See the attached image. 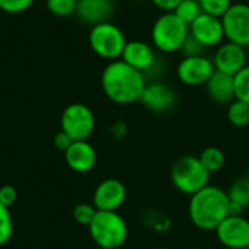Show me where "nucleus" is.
<instances>
[{
  "mask_svg": "<svg viewBox=\"0 0 249 249\" xmlns=\"http://www.w3.org/2000/svg\"><path fill=\"white\" fill-rule=\"evenodd\" d=\"M35 0H0V10L9 15H18L26 12Z\"/></svg>",
  "mask_w": 249,
  "mask_h": 249,
  "instance_id": "nucleus-28",
  "label": "nucleus"
},
{
  "mask_svg": "<svg viewBox=\"0 0 249 249\" xmlns=\"http://www.w3.org/2000/svg\"><path fill=\"white\" fill-rule=\"evenodd\" d=\"M214 232L219 242L226 248H249V220L244 216H228Z\"/></svg>",
  "mask_w": 249,
  "mask_h": 249,
  "instance_id": "nucleus-10",
  "label": "nucleus"
},
{
  "mask_svg": "<svg viewBox=\"0 0 249 249\" xmlns=\"http://www.w3.org/2000/svg\"><path fill=\"white\" fill-rule=\"evenodd\" d=\"M235 99L249 105V64L233 76Z\"/></svg>",
  "mask_w": 249,
  "mask_h": 249,
  "instance_id": "nucleus-24",
  "label": "nucleus"
},
{
  "mask_svg": "<svg viewBox=\"0 0 249 249\" xmlns=\"http://www.w3.org/2000/svg\"><path fill=\"white\" fill-rule=\"evenodd\" d=\"M64 159L71 171L77 174H86L95 168L98 155L95 147L88 140H80L70 144V147L64 152Z\"/></svg>",
  "mask_w": 249,
  "mask_h": 249,
  "instance_id": "nucleus-16",
  "label": "nucleus"
},
{
  "mask_svg": "<svg viewBox=\"0 0 249 249\" xmlns=\"http://www.w3.org/2000/svg\"><path fill=\"white\" fill-rule=\"evenodd\" d=\"M171 181L179 193L191 197L209 185L210 174L203 166L198 156L185 155L172 163Z\"/></svg>",
  "mask_w": 249,
  "mask_h": 249,
  "instance_id": "nucleus-5",
  "label": "nucleus"
},
{
  "mask_svg": "<svg viewBox=\"0 0 249 249\" xmlns=\"http://www.w3.org/2000/svg\"><path fill=\"white\" fill-rule=\"evenodd\" d=\"M121 60L130 64L131 67L140 70L142 73H144L146 77H147V73L153 71L159 66L158 51L155 50L152 44L143 39L127 41Z\"/></svg>",
  "mask_w": 249,
  "mask_h": 249,
  "instance_id": "nucleus-11",
  "label": "nucleus"
},
{
  "mask_svg": "<svg viewBox=\"0 0 249 249\" xmlns=\"http://www.w3.org/2000/svg\"><path fill=\"white\" fill-rule=\"evenodd\" d=\"M112 10H114L112 0H77L76 16L82 22L93 26L96 23L108 20Z\"/></svg>",
  "mask_w": 249,
  "mask_h": 249,
  "instance_id": "nucleus-17",
  "label": "nucleus"
},
{
  "mask_svg": "<svg viewBox=\"0 0 249 249\" xmlns=\"http://www.w3.org/2000/svg\"><path fill=\"white\" fill-rule=\"evenodd\" d=\"M155 249H168V248H155Z\"/></svg>",
  "mask_w": 249,
  "mask_h": 249,
  "instance_id": "nucleus-34",
  "label": "nucleus"
},
{
  "mask_svg": "<svg viewBox=\"0 0 249 249\" xmlns=\"http://www.w3.org/2000/svg\"><path fill=\"white\" fill-rule=\"evenodd\" d=\"M88 42L93 54L107 61H114L121 58L127 44V38L124 31L118 25L105 20L90 26Z\"/></svg>",
  "mask_w": 249,
  "mask_h": 249,
  "instance_id": "nucleus-6",
  "label": "nucleus"
},
{
  "mask_svg": "<svg viewBox=\"0 0 249 249\" xmlns=\"http://www.w3.org/2000/svg\"><path fill=\"white\" fill-rule=\"evenodd\" d=\"M203 13L216 16V18H223V15L229 10V7L233 4L232 0H198Z\"/></svg>",
  "mask_w": 249,
  "mask_h": 249,
  "instance_id": "nucleus-25",
  "label": "nucleus"
},
{
  "mask_svg": "<svg viewBox=\"0 0 249 249\" xmlns=\"http://www.w3.org/2000/svg\"><path fill=\"white\" fill-rule=\"evenodd\" d=\"M214 71L213 60L204 54L182 57L177 64V77L185 86H206Z\"/></svg>",
  "mask_w": 249,
  "mask_h": 249,
  "instance_id": "nucleus-9",
  "label": "nucleus"
},
{
  "mask_svg": "<svg viewBox=\"0 0 249 249\" xmlns=\"http://www.w3.org/2000/svg\"><path fill=\"white\" fill-rule=\"evenodd\" d=\"M228 197L231 203H235L245 210L249 209V179L239 178L232 182V185L228 190Z\"/></svg>",
  "mask_w": 249,
  "mask_h": 249,
  "instance_id": "nucleus-21",
  "label": "nucleus"
},
{
  "mask_svg": "<svg viewBox=\"0 0 249 249\" xmlns=\"http://www.w3.org/2000/svg\"><path fill=\"white\" fill-rule=\"evenodd\" d=\"M190 34L204 48H217L226 39L222 18H216L207 13H201L190 25Z\"/></svg>",
  "mask_w": 249,
  "mask_h": 249,
  "instance_id": "nucleus-12",
  "label": "nucleus"
},
{
  "mask_svg": "<svg viewBox=\"0 0 249 249\" xmlns=\"http://www.w3.org/2000/svg\"><path fill=\"white\" fill-rule=\"evenodd\" d=\"M204 50L206 48L191 34H188V36L184 41L179 53L182 54V57H196V55H203L204 54Z\"/></svg>",
  "mask_w": 249,
  "mask_h": 249,
  "instance_id": "nucleus-29",
  "label": "nucleus"
},
{
  "mask_svg": "<svg viewBox=\"0 0 249 249\" xmlns=\"http://www.w3.org/2000/svg\"><path fill=\"white\" fill-rule=\"evenodd\" d=\"M213 64L214 69L217 71L235 76L236 73H239L245 66H248V54H247V48L225 41L222 42L213 55Z\"/></svg>",
  "mask_w": 249,
  "mask_h": 249,
  "instance_id": "nucleus-14",
  "label": "nucleus"
},
{
  "mask_svg": "<svg viewBox=\"0 0 249 249\" xmlns=\"http://www.w3.org/2000/svg\"><path fill=\"white\" fill-rule=\"evenodd\" d=\"M140 102L152 112L162 114L174 108L177 104L175 89L160 80H155L146 85Z\"/></svg>",
  "mask_w": 249,
  "mask_h": 249,
  "instance_id": "nucleus-15",
  "label": "nucleus"
},
{
  "mask_svg": "<svg viewBox=\"0 0 249 249\" xmlns=\"http://www.w3.org/2000/svg\"><path fill=\"white\" fill-rule=\"evenodd\" d=\"M198 159L203 163V166L209 171L210 175L214 174V172H219L225 166V163H226V156H225L223 150L216 147V146L206 147L200 153Z\"/></svg>",
  "mask_w": 249,
  "mask_h": 249,
  "instance_id": "nucleus-19",
  "label": "nucleus"
},
{
  "mask_svg": "<svg viewBox=\"0 0 249 249\" xmlns=\"http://www.w3.org/2000/svg\"><path fill=\"white\" fill-rule=\"evenodd\" d=\"M96 207L89 203H80L73 209V219L76 223L82 226H89L96 216Z\"/></svg>",
  "mask_w": 249,
  "mask_h": 249,
  "instance_id": "nucleus-27",
  "label": "nucleus"
},
{
  "mask_svg": "<svg viewBox=\"0 0 249 249\" xmlns=\"http://www.w3.org/2000/svg\"><path fill=\"white\" fill-rule=\"evenodd\" d=\"M18 200V191L12 185H3L0 187V203L6 207H12Z\"/></svg>",
  "mask_w": 249,
  "mask_h": 249,
  "instance_id": "nucleus-30",
  "label": "nucleus"
},
{
  "mask_svg": "<svg viewBox=\"0 0 249 249\" xmlns=\"http://www.w3.org/2000/svg\"><path fill=\"white\" fill-rule=\"evenodd\" d=\"M92 241L101 249L121 248L128 238V226L118 212H96L88 226Z\"/></svg>",
  "mask_w": 249,
  "mask_h": 249,
  "instance_id": "nucleus-4",
  "label": "nucleus"
},
{
  "mask_svg": "<svg viewBox=\"0 0 249 249\" xmlns=\"http://www.w3.org/2000/svg\"><path fill=\"white\" fill-rule=\"evenodd\" d=\"M225 38L244 48L249 47V3H233L222 18Z\"/></svg>",
  "mask_w": 249,
  "mask_h": 249,
  "instance_id": "nucleus-8",
  "label": "nucleus"
},
{
  "mask_svg": "<svg viewBox=\"0 0 249 249\" xmlns=\"http://www.w3.org/2000/svg\"><path fill=\"white\" fill-rule=\"evenodd\" d=\"M228 191L216 185H207L190 198L188 216L191 223L204 232H214L229 216Z\"/></svg>",
  "mask_w": 249,
  "mask_h": 249,
  "instance_id": "nucleus-2",
  "label": "nucleus"
},
{
  "mask_svg": "<svg viewBox=\"0 0 249 249\" xmlns=\"http://www.w3.org/2000/svg\"><path fill=\"white\" fill-rule=\"evenodd\" d=\"M174 13L190 26L203 13V10L198 0H182L174 10Z\"/></svg>",
  "mask_w": 249,
  "mask_h": 249,
  "instance_id": "nucleus-22",
  "label": "nucleus"
},
{
  "mask_svg": "<svg viewBox=\"0 0 249 249\" xmlns=\"http://www.w3.org/2000/svg\"><path fill=\"white\" fill-rule=\"evenodd\" d=\"M73 143V140L64 133V131H58L55 136H54V139H53V144H54V147L57 149V150H61V152H66L69 147H70V144Z\"/></svg>",
  "mask_w": 249,
  "mask_h": 249,
  "instance_id": "nucleus-31",
  "label": "nucleus"
},
{
  "mask_svg": "<svg viewBox=\"0 0 249 249\" xmlns=\"http://www.w3.org/2000/svg\"><path fill=\"white\" fill-rule=\"evenodd\" d=\"M206 89L209 98L219 105H229L232 101H235L233 76L231 74L216 70L206 83Z\"/></svg>",
  "mask_w": 249,
  "mask_h": 249,
  "instance_id": "nucleus-18",
  "label": "nucleus"
},
{
  "mask_svg": "<svg viewBox=\"0 0 249 249\" xmlns=\"http://www.w3.org/2000/svg\"><path fill=\"white\" fill-rule=\"evenodd\" d=\"M247 178H248V179H249V168H248V174H247Z\"/></svg>",
  "mask_w": 249,
  "mask_h": 249,
  "instance_id": "nucleus-33",
  "label": "nucleus"
},
{
  "mask_svg": "<svg viewBox=\"0 0 249 249\" xmlns=\"http://www.w3.org/2000/svg\"><path fill=\"white\" fill-rule=\"evenodd\" d=\"M228 120L233 127L242 128L249 125V105L242 101H232L228 105Z\"/></svg>",
  "mask_w": 249,
  "mask_h": 249,
  "instance_id": "nucleus-20",
  "label": "nucleus"
},
{
  "mask_svg": "<svg viewBox=\"0 0 249 249\" xmlns=\"http://www.w3.org/2000/svg\"><path fill=\"white\" fill-rule=\"evenodd\" d=\"M13 235V219L9 207L0 203V247L7 244Z\"/></svg>",
  "mask_w": 249,
  "mask_h": 249,
  "instance_id": "nucleus-26",
  "label": "nucleus"
},
{
  "mask_svg": "<svg viewBox=\"0 0 249 249\" xmlns=\"http://www.w3.org/2000/svg\"><path fill=\"white\" fill-rule=\"evenodd\" d=\"M95 114L86 104L73 102L61 112V131H64L73 142L88 140L95 131Z\"/></svg>",
  "mask_w": 249,
  "mask_h": 249,
  "instance_id": "nucleus-7",
  "label": "nucleus"
},
{
  "mask_svg": "<svg viewBox=\"0 0 249 249\" xmlns=\"http://www.w3.org/2000/svg\"><path fill=\"white\" fill-rule=\"evenodd\" d=\"M147 85V77L140 70L125 61H108L101 74V88L105 96L117 105H131L140 102Z\"/></svg>",
  "mask_w": 249,
  "mask_h": 249,
  "instance_id": "nucleus-1",
  "label": "nucleus"
},
{
  "mask_svg": "<svg viewBox=\"0 0 249 249\" xmlns=\"http://www.w3.org/2000/svg\"><path fill=\"white\" fill-rule=\"evenodd\" d=\"M162 12H174L182 0H150Z\"/></svg>",
  "mask_w": 249,
  "mask_h": 249,
  "instance_id": "nucleus-32",
  "label": "nucleus"
},
{
  "mask_svg": "<svg viewBox=\"0 0 249 249\" xmlns=\"http://www.w3.org/2000/svg\"><path fill=\"white\" fill-rule=\"evenodd\" d=\"M127 198L125 185L115 178H107L93 191L92 204L99 212H117Z\"/></svg>",
  "mask_w": 249,
  "mask_h": 249,
  "instance_id": "nucleus-13",
  "label": "nucleus"
},
{
  "mask_svg": "<svg viewBox=\"0 0 249 249\" xmlns=\"http://www.w3.org/2000/svg\"><path fill=\"white\" fill-rule=\"evenodd\" d=\"M47 10L57 18H67L76 15L77 0H45Z\"/></svg>",
  "mask_w": 249,
  "mask_h": 249,
  "instance_id": "nucleus-23",
  "label": "nucleus"
},
{
  "mask_svg": "<svg viewBox=\"0 0 249 249\" xmlns=\"http://www.w3.org/2000/svg\"><path fill=\"white\" fill-rule=\"evenodd\" d=\"M190 34V26L174 12H163L158 16L150 29V41L156 51L174 54L181 51L184 41Z\"/></svg>",
  "mask_w": 249,
  "mask_h": 249,
  "instance_id": "nucleus-3",
  "label": "nucleus"
}]
</instances>
